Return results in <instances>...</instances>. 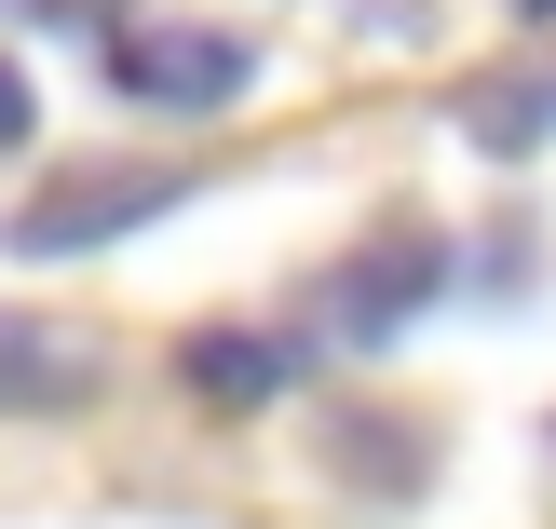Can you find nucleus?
Here are the masks:
<instances>
[{
  "label": "nucleus",
  "instance_id": "obj_4",
  "mask_svg": "<svg viewBox=\"0 0 556 529\" xmlns=\"http://www.w3.org/2000/svg\"><path fill=\"white\" fill-rule=\"evenodd\" d=\"M299 367H313V353L271 340V326H190V340H177V394H204L217 421H244V407L299 394Z\"/></svg>",
  "mask_w": 556,
  "mask_h": 529
},
{
  "label": "nucleus",
  "instance_id": "obj_6",
  "mask_svg": "<svg viewBox=\"0 0 556 529\" xmlns=\"http://www.w3.org/2000/svg\"><path fill=\"white\" fill-rule=\"evenodd\" d=\"M462 136H476L489 163H530L543 136H556V81H503V96H476V109H462Z\"/></svg>",
  "mask_w": 556,
  "mask_h": 529
},
{
  "label": "nucleus",
  "instance_id": "obj_7",
  "mask_svg": "<svg viewBox=\"0 0 556 529\" xmlns=\"http://www.w3.org/2000/svg\"><path fill=\"white\" fill-rule=\"evenodd\" d=\"M27 123H41V96H27V68L0 54V150H27Z\"/></svg>",
  "mask_w": 556,
  "mask_h": 529
},
{
  "label": "nucleus",
  "instance_id": "obj_8",
  "mask_svg": "<svg viewBox=\"0 0 556 529\" xmlns=\"http://www.w3.org/2000/svg\"><path fill=\"white\" fill-rule=\"evenodd\" d=\"M530 14H556V0H530Z\"/></svg>",
  "mask_w": 556,
  "mask_h": 529
},
{
  "label": "nucleus",
  "instance_id": "obj_1",
  "mask_svg": "<svg viewBox=\"0 0 556 529\" xmlns=\"http://www.w3.org/2000/svg\"><path fill=\"white\" fill-rule=\"evenodd\" d=\"M109 96L217 123V109L258 96V41H231V27H123V41H109Z\"/></svg>",
  "mask_w": 556,
  "mask_h": 529
},
{
  "label": "nucleus",
  "instance_id": "obj_3",
  "mask_svg": "<svg viewBox=\"0 0 556 529\" xmlns=\"http://www.w3.org/2000/svg\"><path fill=\"white\" fill-rule=\"evenodd\" d=\"M434 286H448V244H434V231H407V244H367V259H353L340 286H326V340H353V353H367V340H394V326L421 313Z\"/></svg>",
  "mask_w": 556,
  "mask_h": 529
},
{
  "label": "nucleus",
  "instance_id": "obj_2",
  "mask_svg": "<svg viewBox=\"0 0 556 529\" xmlns=\"http://www.w3.org/2000/svg\"><path fill=\"white\" fill-rule=\"evenodd\" d=\"M190 204V177H163V163H123V177H96V190H41V204H14V259H96V244H123V231H150V217H177Z\"/></svg>",
  "mask_w": 556,
  "mask_h": 529
},
{
  "label": "nucleus",
  "instance_id": "obj_5",
  "mask_svg": "<svg viewBox=\"0 0 556 529\" xmlns=\"http://www.w3.org/2000/svg\"><path fill=\"white\" fill-rule=\"evenodd\" d=\"M96 340H68V326L41 313H0V421H54V407H96Z\"/></svg>",
  "mask_w": 556,
  "mask_h": 529
}]
</instances>
